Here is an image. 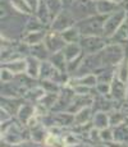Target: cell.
Instances as JSON below:
<instances>
[{
    "mask_svg": "<svg viewBox=\"0 0 128 147\" xmlns=\"http://www.w3.org/2000/svg\"><path fill=\"white\" fill-rule=\"evenodd\" d=\"M109 16H102V14H95L86 19L77 22L76 27L79 30L82 37L87 36H104V26L106 18Z\"/></svg>",
    "mask_w": 128,
    "mask_h": 147,
    "instance_id": "6da1fadb",
    "label": "cell"
},
{
    "mask_svg": "<svg viewBox=\"0 0 128 147\" xmlns=\"http://www.w3.org/2000/svg\"><path fill=\"white\" fill-rule=\"evenodd\" d=\"M100 55L104 69L105 68H115L126 59V50H124L123 45L113 42V44L108 45L102 51H100Z\"/></svg>",
    "mask_w": 128,
    "mask_h": 147,
    "instance_id": "7a4b0ae2",
    "label": "cell"
},
{
    "mask_svg": "<svg viewBox=\"0 0 128 147\" xmlns=\"http://www.w3.org/2000/svg\"><path fill=\"white\" fill-rule=\"evenodd\" d=\"M28 128L27 125H23V124H16L12 123L9 127L7 128V131L4 133H1L3 136V140L8 143V145H12V146H17V145H21V143L26 142L31 138L30 134V129H26Z\"/></svg>",
    "mask_w": 128,
    "mask_h": 147,
    "instance_id": "3957f363",
    "label": "cell"
},
{
    "mask_svg": "<svg viewBox=\"0 0 128 147\" xmlns=\"http://www.w3.org/2000/svg\"><path fill=\"white\" fill-rule=\"evenodd\" d=\"M79 45L85 55H92L102 51L109 45V38L104 36H87V37H82Z\"/></svg>",
    "mask_w": 128,
    "mask_h": 147,
    "instance_id": "277c9868",
    "label": "cell"
},
{
    "mask_svg": "<svg viewBox=\"0 0 128 147\" xmlns=\"http://www.w3.org/2000/svg\"><path fill=\"white\" fill-rule=\"evenodd\" d=\"M69 10L77 22L98 14L96 3H93L92 0H76V3L69 8Z\"/></svg>",
    "mask_w": 128,
    "mask_h": 147,
    "instance_id": "5b68a950",
    "label": "cell"
},
{
    "mask_svg": "<svg viewBox=\"0 0 128 147\" xmlns=\"http://www.w3.org/2000/svg\"><path fill=\"white\" fill-rule=\"evenodd\" d=\"M127 16L128 14L123 9H119L118 12L110 14L106 18V22H105V26H104V37L110 40L115 35L116 31L119 30V27L123 24V22L126 21Z\"/></svg>",
    "mask_w": 128,
    "mask_h": 147,
    "instance_id": "8992f818",
    "label": "cell"
},
{
    "mask_svg": "<svg viewBox=\"0 0 128 147\" xmlns=\"http://www.w3.org/2000/svg\"><path fill=\"white\" fill-rule=\"evenodd\" d=\"M77 21L74 19L73 14L70 13L69 9H63L55 18L53 19V23L50 26V31H54V32H64L68 28L76 26Z\"/></svg>",
    "mask_w": 128,
    "mask_h": 147,
    "instance_id": "52a82bcc",
    "label": "cell"
},
{
    "mask_svg": "<svg viewBox=\"0 0 128 147\" xmlns=\"http://www.w3.org/2000/svg\"><path fill=\"white\" fill-rule=\"evenodd\" d=\"M46 49L49 50L50 54H55L59 51H63V49L67 46V42L63 38L62 33L54 32V31H49L46 35V38L44 41Z\"/></svg>",
    "mask_w": 128,
    "mask_h": 147,
    "instance_id": "ba28073f",
    "label": "cell"
},
{
    "mask_svg": "<svg viewBox=\"0 0 128 147\" xmlns=\"http://www.w3.org/2000/svg\"><path fill=\"white\" fill-rule=\"evenodd\" d=\"M37 115V107L33 105V102H23L22 106L19 107L18 113H17V119L23 125H28L31 120Z\"/></svg>",
    "mask_w": 128,
    "mask_h": 147,
    "instance_id": "9c48e42d",
    "label": "cell"
},
{
    "mask_svg": "<svg viewBox=\"0 0 128 147\" xmlns=\"http://www.w3.org/2000/svg\"><path fill=\"white\" fill-rule=\"evenodd\" d=\"M93 102H95V98H93L92 95H87V96H81V95H76L74 98H73L72 104L69 105L65 111L70 113V114H76L79 110L85 109L87 106H92Z\"/></svg>",
    "mask_w": 128,
    "mask_h": 147,
    "instance_id": "30bf717a",
    "label": "cell"
},
{
    "mask_svg": "<svg viewBox=\"0 0 128 147\" xmlns=\"http://www.w3.org/2000/svg\"><path fill=\"white\" fill-rule=\"evenodd\" d=\"M128 97V87L121 80L114 78L110 83V98L115 101H123Z\"/></svg>",
    "mask_w": 128,
    "mask_h": 147,
    "instance_id": "8fae6325",
    "label": "cell"
},
{
    "mask_svg": "<svg viewBox=\"0 0 128 147\" xmlns=\"http://www.w3.org/2000/svg\"><path fill=\"white\" fill-rule=\"evenodd\" d=\"M119 9H122V5L112 0H100L96 3V12L102 16H110V14L118 12Z\"/></svg>",
    "mask_w": 128,
    "mask_h": 147,
    "instance_id": "7c38bea8",
    "label": "cell"
},
{
    "mask_svg": "<svg viewBox=\"0 0 128 147\" xmlns=\"http://www.w3.org/2000/svg\"><path fill=\"white\" fill-rule=\"evenodd\" d=\"M49 31L42 30V31H35V32H26L23 36V44L27 46H35L39 44H44L46 35Z\"/></svg>",
    "mask_w": 128,
    "mask_h": 147,
    "instance_id": "4fadbf2b",
    "label": "cell"
},
{
    "mask_svg": "<svg viewBox=\"0 0 128 147\" xmlns=\"http://www.w3.org/2000/svg\"><path fill=\"white\" fill-rule=\"evenodd\" d=\"M3 67L9 69L16 76H19V74H24L26 70H27V61H26V58H16L12 59L10 61L3 63Z\"/></svg>",
    "mask_w": 128,
    "mask_h": 147,
    "instance_id": "5bb4252c",
    "label": "cell"
},
{
    "mask_svg": "<svg viewBox=\"0 0 128 147\" xmlns=\"http://www.w3.org/2000/svg\"><path fill=\"white\" fill-rule=\"evenodd\" d=\"M92 117H93L92 106L85 107V109L79 110L78 113L74 114V125L76 127H83L85 124L92 121Z\"/></svg>",
    "mask_w": 128,
    "mask_h": 147,
    "instance_id": "9a60e30c",
    "label": "cell"
},
{
    "mask_svg": "<svg viewBox=\"0 0 128 147\" xmlns=\"http://www.w3.org/2000/svg\"><path fill=\"white\" fill-rule=\"evenodd\" d=\"M26 61H27V70H26V74L30 76V77L33 78V80H39L42 61H40L39 59L33 58V56H31V55L26 56Z\"/></svg>",
    "mask_w": 128,
    "mask_h": 147,
    "instance_id": "2e32d148",
    "label": "cell"
},
{
    "mask_svg": "<svg viewBox=\"0 0 128 147\" xmlns=\"http://www.w3.org/2000/svg\"><path fill=\"white\" fill-rule=\"evenodd\" d=\"M35 16H36V18L44 24V26H51V23H53L54 17L51 16L49 8L46 7V4H45L42 0L40 1V5H39L37 10H36Z\"/></svg>",
    "mask_w": 128,
    "mask_h": 147,
    "instance_id": "e0dca14e",
    "label": "cell"
},
{
    "mask_svg": "<svg viewBox=\"0 0 128 147\" xmlns=\"http://www.w3.org/2000/svg\"><path fill=\"white\" fill-rule=\"evenodd\" d=\"M28 55L39 59L40 61H46L49 60L51 54L46 49L45 44H39V45H35V46H28Z\"/></svg>",
    "mask_w": 128,
    "mask_h": 147,
    "instance_id": "ac0fdd59",
    "label": "cell"
},
{
    "mask_svg": "<svg viewBox=\"0 0 128 147\" xmlns=\"http://www.w3.org/2000/svg\"><path fill=\"white\" fill-rule=\"evenodd\" d=\"M23 101L22 98H13V97H3L1 98V107L7 110L10 115H17L19 107L22 106Z\"/></svg>",
    "mask_w": 128,
    "mask_h": 147,
    "instance_id": "d6986e66",
    "label": "cell"
},
{
    "mask_svg": "<svg viewBox=\"0 0 128 147\" xmlns=\"http://www.w3.org/2000/svg\"><path fill=\"white\" fill-rule=\"evenodd\" d=\"M92 127L98 128L102 131L110 127V121H109V113L105 111H95L92 117Z\"/></svg>",
    "mask_w": 128,
    "mask_h": 147,
    "instance_id": "ffe728a7",
    "label": "cell"
},
{
    "mask_svg": "<svg viewBox=\"0 0 128 147\" xmlns=\"http://www.w3.org/2000/svg\"><path fill=\"white\" fill-rule=\"evenodd\" d=\"M63 54L68 63H70L83 55V51H82V47L79 44H67V46L63 49Z\"/></svg>",
    "mask_w": 128,
    "mask_h": 147,
    "instance_id": "44dd1931",
    "label": "cell"
},
{
    "mask_svg": "<svg viewBox=\"0 0 128 147\" xmlns=\"http://www.w3.org/2000/svg\"><path fill=\"white\" fill-rule=\"evenodd\" d=\"M30 129V134H31V140L33 142H37V143H45V140H46L47 134H46V127L44 124L39 123L35 127H31Z\"/></svg>",
    "mask_w": 128,
    "mask_h": 147,
    "instance_id": "7402d4cb",
    "label": "cell"
},
{
    "mask_svg": "<svg viewBox=\"0 0 128 147\" xmlns=\"http://www.w3.org/2000/svg\"><path fill=\"white\" fill-rule=\"evenodd\" d=\"M45 94H46V92H45V90L42 88L40 84H37V86H35V87H32V88L27 90V92H26L24 96H23V100H27L28 102L37 104L39 101L45 96Z\"/></svg>",
    "mask_w": 128,
    "mask_h": 147,
    "instance_id": "603a6c76",
    "label": "cell"
},
{
    "mask_svg": "<svg viewBox=\"0 0 128 147\" xmlns=\"http://www.w3.org/2000/svg\"><path fill=\"white\" fill-rule=\"evenodd\" d=\"M49 61H50V63L53 64V65L58 70L67 73L68 61H67V59H65V56H64L63 51H59V53H55V54H51L50 58H49Z\"/></svg>",
    "mask_w": 128,
    "mask_h": 147,
    "instance_id": "cb8c5ba5",
    "label": "cell"
},
{
    "mask_svg": "<svg viewBox=\"0 0 128 147\" xmlns=\"http://www.w3.org/2000/svg\"><path fill=\"white\" fill-rule=\"evenodd\" d=\"M62 36H63V38L67 44H79L82 40L81 32H79V30L76 26L68 28L64 32H62Z\"/></svg>",
    "mask_w": 128,
    "mask_h": 147,
    "instance_id": "d4e9b609",
    "label": "cell"
},
{
    "mask_svg": "<svg viewBox=\"0 0 128 147\" xmlns=\"http://www.w3.org/2000/svg\"><path fill=\"white\" fill-rule=\"evenodd\" d=\"M56 72H58V69H56V68L54 67L49 60L42 61L41 63V69H40L39 80L40 81H42V80H50L51 81L54 78V76H55Z\"/></svg>",
    "mask_w": 128,
    "mask_h": 147,
    "instance_id": "484cf974",
    "label": "cell"
},
{
    "mask_svg": "<svg viewBox=\"0 0 128 147\" xmlns=\"http://www.w3.org/2000/svg\"><path fill=\"white\" fill-rule=\"evenodd\" d=\"M58 98H59V94H50V92H46L44 97L37 102V105L44 107L45 110H53L56 101H58Z\"/></svg>",
    "mask_w": 128,
    "mask_h": 147,
    "instance_id": "4316f807",
    "label": "cell"
},
{
    "mask_svg": "<svg viewBox=\"0 0 128 147\" xmlns=\"http://www.w3.org/2000/svg\"><path fill=\"white\" fill-rule=\"evenodd\" d=\"M113 133H114V141L128 145V124L127 123L114 127L113 128Z\"/></svg>",
    "mask_w": 128,
    "mask_h": 147,
    "instance_id": "83f0119b",
    "label": "cell"
},
{
    "mask_svg": "<svg viewBox=\"0 0 128 147\" xmlns=\"http://www.w3.org/2000/svg\"><path fill=\"white\" fill-rule=\"evenodd\" d=\"M10 7L14 10H17L18 13H21L22 16H32L33 12L30 8V5L27 4L26 0H9Z\"/></svg>",
    "mask_w": 128,
    "mask_h": 147,
    "instance_id": "f1b7e54d",
    "label": "cell"
},
{
    "mask_svg": "<svg viewBox=\"0 0 128 147\" xmlns=\"http://www.w3.org/2000/svg\"><path fill=\"white\" fill-rule=\"evenodd\" d=\"M110 40L114 41L115 44H121V42H124L128 40V16H127L126 21L123 22V24L119 27V30L116 31L115 35Z\"/></svg>",
    "mask_w": 128,
    "mask_h": 147,
    "instance_id": "f546056e",
    "label": "cell"
},
{
    "mask_svg": "<svg viewBox=\"0 0 128 147\" xmlns=\"http://www.w3.org/2000/svg\"><path fill=\"white\" fill-rule=\"evenodd\" d=\"M126 119H127V115L124 113L119 111V110H113L112 113H109V121L112 128L126 123Z\"/></svg>",
    "mask_w": 128,
    "mask_h": 147,
    "instance_id": "4dcf8cb0",
    "label": "cell"
},
{
    "mask_svg": "<svg viewBox=\"0 0 128 147\" xmlns=\"http://www.w3.org/2000/svg\"><path fill=\"white\" fill-rule=\"evenodd\" d=\"M115 77L123 83H128V59H124L118 67H115Z\"/></svg>",
    "mask_w": 128,
    "mask_h": 147,
    "instance_id": "1f68e13d",
    "label": "cell"
},
{
    "mask_svg": "<svg viewBox=\"0 0 128 147\" xmlns=\"http://www.w3.org/2000/svg\"><path fill=\"white\" fill-rule=\"evenodd\" d=\"M98 76V82L101 83H112L113 80L115 78V68H105L99 73Z\"/></svg>",
    "mask_w": 128,
    "mask_h": 147,
    "instance_id": "d6a6232c",
    "label": "cell"
},
{
    "mask_svg": "<svg viewBox=\"0 0 128 147\" xmlns=\"http://www.w3.org/2000/svg\"><path fill=\"white\" fill-rule=\"evenodd\" d=\"M40 86L45 90V92H50V94H60L62 88H63V86H60L56 82L50 81V80L40 81Z\"/></svg>",
    "mask_w": 128,
    "mask_h": 147,
    "instance_id": "836d02e7",
    "label": "cell"
},
{
    "mask_svg": "<svg viewBox=\"0 0 128 147\" xmlns=\"http://www.w3.org/2000/svg\"><path fill=\"white\" fill-rule=\"evenodd\" d=\"M42 1H44L45 4H46V7L49 8L51 16H53L54 18H55V17L64 9L63 5H62V3H60V0H42Z\"/></svg>",
    "mask_w": 128,
    "mask_h": 147,
    "instance_id": "e575fe53",
    "label": "cell"
},
{
    "mask_svg": "<svg viewBox=\"0 0 128 147\" xmlns=\"http://www.w3.org/2000/svg\"><path fill=\"white\" fill-rule=\"evenodd\" d=\"M42 30H44V24L36 17H31L24 26L26 32H35V31H42Z\"/></svg>",
    "mask_w": 128,
    "mask_h": 147,
    "instance_id": "d590c367",
    "label": "cell"
},
{
    "mask_svg": "<svg viewBox=\"0 0 128 147\" xmlns=\"http://www.w3.org/2000/svg\"><path fill=\"white\" fill-rule=\"evenodd\" d=\"M87 136H89V140L93 143V145H98V143H102V141H101V136H100V129L93 128V127H92V128H91L90 131H89Z\"/></svg>",
    "mask_w": 128,
    "mask_h": 147,
    "instance_id": "8d00e7d4",
    "label": "cell"
},
{
    "mask_svg": "<svg viewBox=\"0 0 128 147\" xmlns=\"http://www.w3.org/2000/svg\"><path fill=\"white\" fill-rule=\"evenodd\" d=\"M0 76H1V82L3 83H10L16 80V74L12 73L9 69L1 67V70H0Z\"/></svg>",
    "mask_w": 128,
    "mask_h": 147,
    "instance_id": "74e56055",
    "label": "cell"
},
{
    "mask_svg": "<svg viewBox=\"0 0 128 147\" xmlns=\"http://www.w3.org/2000/svg\"><path fill=\"white\" fill-rule=\"evenodd\" d=\"M100 136H101L102 143H108V142H112V141H114V133H113V128H112V127H109V128L100 131Z\"/></svg>",
    "mask_w": 128,
    "mask_h": 147,
    "instance_id": "f35d334b",
    "label": "cell"
},
{
    "mask_svg": "<svg viewBox=\"0 0 128 147\" xmlns=\"http://www.w3.org/2000/svg\"><path fill=\"white\" fill-rule=\"evenodd\" d=\"M95 91L98 92L100 96H110V83H101V82H98L95 87Z\"/></svg>",
    "mask_w": 128,
    "mask_h": 147,
    "instance_id": "ab89813d",
    "label": "cell"
},
{
    "mask_svg": "<svg viewBox=\"0 0 128 147\" xmlns=\"http://www.w3.org/2000/svg\"><path fill=\"white\" fill-rule=\"evenodd\" d=\"M0 120H1V124L3 123H8V121H10L12 120V115L9 114V113L7 111V110H4L1 107V109H0Z\"/></svg>",
    "mask_w": 128,
    "mask_h": 147,
    "instance_id": "60d3db41",
    "label": "cell"
},
{
    "mask_svg": "<svg viewBox=\"0 0 128 147\" xmlns=\"http://www.w3.org/2000/svg\"><path fill=\"white\" fill-rule=\"evenodd\" d=\"M26 1H27V4L30 5V8L32 9L33 14H35V13H36V10H37V8H39L40 1H41V0H26Z\"/></svg>",
    "mask_w": 128,
    "mask_h": 147,
    "instance_id": "b9f144b4",
    "label": "cell"
},
{
    "mask_svg": "<svg viewBox=\"0 0 128 147\" xmlns=\"http://www.w3.org/2000/svg\"><path fill=\"white\" fill-rule=\"evenodd\" d=\"M13 147H44L41 143H37V142H30V141H26V142L21 143V145H17V146H13Z\"/></svg>",
    "mask_w": 128,
    "mask_h": 147,
    "instance_id": "7bdbcfd3",
    "label": "cell"
},
{
    "mask_svg": "<svg viewBox=\"0 0 128 147\" xmlns=\"http://www.w3.org/2000/svg\"><path fill=\"white\" fill-rule=\"evenodd\" d=\"M60 3H62L64 9H69V8L76 3V0H60Z\"/></svg>",
    "mask_w": 128,
    "mask_h": 147,
    "instance_id": "ee69618b",
    "label": "cell"
},
{
    "mask_svg": "<svg viewBox=\"0 0 128 147\" xmlns=\"http://www.w3.org/2000/svg\"><path fill=\"white\" fill-rule=\"evenodd\" d=\"M106 145L109 147H128V145L122 143V142H118V141H112V142H108Z\"/></svg>",
    "mask_w": 128,
    "mask_h": 147,
    "instance_id": "f6af8a7d",
    "label": "cell"
},
{
    "mask_svg": "<svg viewBox=\"0 0 128 147\" xmlns=\"http://www.w3.org/2000/svg\"><path fill=\"white\" fill-rule=\"evenodd\" d=\"M121 5H122V9L126 10V13L128 14V0H123Z\"/></svg>",
    "mask_w": 128,
    "mask_h": 147,
    "instance_id": "bcb514c9",
    "label": "cell"
},
{
    "mask_svg": "<svg viewBox=\"0 0 128 147\" xmlns=\"http://www.w3.org/2000/svg\"><path fill=\"white\" fill-rule=\"evenodd\" d=\"M69 147H93V146L89 145V143H83V142H81V143H78V145H74V146H69Z\"/></svg>",
    "mask_w": 128,
    "mask_h": 147,
    "instance_id": "7dc6e473",
    "label": "cell"
},
{
    "mask_svg": "<svg viewBox=\"0 0 128 147\" xmlns=\"http://www.w3.org/2000/svg\"><path fill=\"white\" fill-rule=\"evenodd\" d=\"M93 147H109L106 143H98V145H93Z\"/></svg>",
    "mask_w": 128,
    "mask_h": 147,
    "instance_id": "c3c4849f",
    "label": "cell"
},
{
    "mask_svg": "<svg viewBox=\"0 0 128 147\" xmlns=\"http://www.w3.org/2000/svg\"><path fill=\"white\" fill-rule=\"evenodd\" d=\"M112 1H115V3H119V4H122V1H123V0H112Z\"/></svg>",
    "mask_w": 128,
    "mask_h": 147,
    "instance_id": "681fc988",
    "label": "cell"
},
{
    "mask_svg": "<svg viewBox=\"0 0 128 147\" xmlns=\"http://www.w3.org/2000/svg\"><path fill=\"white\" fill-rule=\"evenodd\" d=\"M92 1L93 3H98V1H100V0H92Z\"/></svg>",
    "mask_w": 128,
    "mask_h": 147,
    "instance_id": "f907efd6",
    "label": "cell"
}]
</instances>
